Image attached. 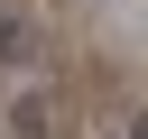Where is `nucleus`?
Wrapping results in <instances>:
<instances>
[{
  "label": "nucleus",
  "mask_w": 148,
  "mask_h": 139,
  "mask_svg": "<svg viewBox=\"0 0 148 139\" xmlns=\"http://www.w3.org/2000/svg\"><path fill=\"white\" fill-rule=\"evenodd\" d=\"M130 139H148V111H139V120H130Z\"/></svg>",
  "instance_id": "2"
},
{
  "label": "nucleus",
  "mask_w": 148,
  "mask_h": 139,
  "mask_svg": "<svg viewBox=\"0 0 148 139\" xmlns=\"http://www.w3.org/2000/svg\"><path fill=\"white\" fill-rule=\"evenodd\" d=\"M0 65H18V74L37 65V28L28 19H0Z\"/></svg>",
  "instance_id": "1"
}]
</instances>
